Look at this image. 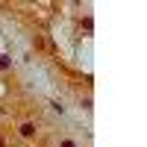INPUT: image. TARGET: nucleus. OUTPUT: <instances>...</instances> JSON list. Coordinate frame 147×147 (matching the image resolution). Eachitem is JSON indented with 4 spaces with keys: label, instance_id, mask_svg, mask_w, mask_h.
I'll return each mask as SVG.
<instances>
[{
    "label": "nucleus",
    "instance_id": "f257e3e1",
    "mask_svg": "<svg viewBox=\"0 0 147 147\" xmlns=\"http://www.w3.org/2000/svg\"><path fill=\"white\" fill-rule=\"evenodd\" d=\"M21 132H24V136H32L35 127H32V124H24V127H21Z\"/></svg>",
    "mask_w": 147,
    "mask_h": 147
},
{
    "label": "nucleus",
    "instance_id": "f03ea898",
    "mask_svg": "<svg viewBox=\"0 0 147 147\" xmlns=\"http://www.w3.org/2000/svg\"><path fill=\"white\" fill-rule=\"evenodd\" d=\"M62 147H77V144H74V141H62Z\"/></svg>",
    "mask_w": 147,
    "mask_h": 147
}]
</instances>
